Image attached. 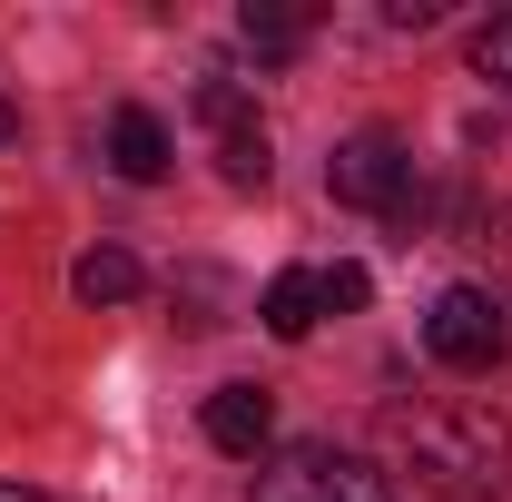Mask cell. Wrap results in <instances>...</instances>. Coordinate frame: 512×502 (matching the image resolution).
<instances>
[{
  "instance_id": "cell-15",
  "label": "cell",
  "mask_w": 512,
  "mask_h": 502,
  "mask_svg": "<svg viewBox=\"0 0 512 502\" xmlns=\"http://www.w3.org/2000/svg\"><path fill=\"white\" fill-rule=\"evenodd\" d=\"M0 502H50V493H30V483H0Z\"/></svg>"
},
{
  "instance_id": "cell-12",
  "label": "cell",
  "mask_w": 512,
  "mask_h": 502,
  "mask_svg": "<svg viewBox=\"0 0 512 502\" xmlns=\"http://www.w3.org/2000/svg\"><path fill=\"white\" fill-rule=\"evenodd\" d=\"M316 296H325V315H355L375 296V276H365V266H316Z\"/></svg>"
},
{
  "instance_id": "cell-14",
  "label": "cell",
  "mask_w": 512,
  "mask_h": 502,
  "mask_svg": "<svg viewBox=\"0 0 512 502\" xmlns=\"http://www.w3.org/2000/svg\"><path fill=\"white\" fill-rule=\"evenodd\" d=\"M483 247H493V266H503V286H512V197L483 217Z\"/></svg>"
},
{
  "instance_id": "cell-5",
  "label": "cell",
  "mask_w": 512,
  "mask_h": 502,
  "mask_svg": "<svg viewBox=\"0 0 512 502\" xmlns=\"http://www.w3.org/2000/svg\"><path fill=\"white\" fill-rule=\"evenodd\" d=\"M188 109H197V128L217 138V178L227 188H266V119H256V99L237 89V79H197L188 89Z\"/></svg>"
},
{
  "instance_id": "cell-3",
  "label": "cell",
  "mask_w": 512,
  "mask_h": 502,
  "mask_svg": "<svg viewBox=\"0 0 512 502\" xmlns=\"http://www.w3.org/2000/svg\"><path fill=\"white\" fill-rule=\"evenodd\" d=\"M424 345H434L444 375H493L512 355V315L493 306V286H444L424 306Z\"/></svg>"
},
{
  "instance_id": "cell-13",
  "label": "cell",
  "mask_w": 512,
  "mask_h": 502,
  "mask_svg": "<svg viewBox=\"0 0 512 502\" xmlns=\"http://www.w3.org/2000/svg\"><path fill=\"white\" fill-rule=\"evenodd\" d=\"M444 0H384V30H434Z\"/></svg>"
},
{
  "instance_id": "cell-16",
  "label": "cell",
  "mask_w": 512,
  "mask_h": 502,
  "mask_svg": "<svg viewBox=\"0 0 512 502\" xmlns=\"http://www.w3.org/2000/svg\"><path fill=\"white\" fill-rule=\"evenodd\" d=\"M0 138H20V109H10V99H0Z\"/></svg>"
},
{
  "instance_id": "cell-10",
  "label": "cell",
  "mask_w": 512,
  "mask_h": 502,
  "mask_svg": "<svg viewBox=\"0 0 512 502\" xmlns=\"http://www.w3.org/2000/svg\"><path fill=\"white\" fill-rule=\"evenodd\" d=\"M237 30H247V50H266V60H296L306 50V10L296 0H247Z\"/></svg>"
},
{
  "instance_id": "cell-9",
  "label": "cell",
  "mask_w": 512,
  "mask_h": 502,
  "mask_svg": "<svg viewBox=\"0 0 512 502\" xmlns=\"http://www.w3.org/2000/svg\"><path fill=\"white\" fill-rule=\"evenodd\" d=\"M69 286H79V306H128L148 276H138V256H128V247H89L79 266H69Z\"/></svg>"
},
{
  "instance_id": "cell-8",
  "label": "cell",
  "mask_w": 512,
  "mask_h": 502,
  "mask_svg": "<svg viewBox=\"0 0 512 502\" xmlns=\"http://www.w3.org/2000/svg\"><path fill=\"white\" fill-rule=\"evenodd\" d=\"M256 325H266V335H286V345H306V335L325 325L316 266H286V276H266V296H256Z\"/></svg>"
},
{
  "instance_id": "cell-4",
  "label": "cell",
  "mask_w": 512,
  "mask_h": 502,
  "mask_svg": "<svg viewBox=\"0 0 512 502\" xmlns=\"http://www.w3.org/2000/svg\"><path fill=\"white\" fill-rule=\"evenodd\" d=\"M256 502H394L365 453H335V443H286L266 473H256Z\"/></svg>"
},
{
  "instance_id": "cell-2",
  "label": "cell",
  "mask_w": 512,
  "mask_h": 502,
  "mask_svg": "<svg viewBox=\"0 0 512 502\" xmlns=\"http://www.w3.org/2000/svg\"><path fill=\"white\" fill-rule=\"evenodd\" d=\"M325 188H335V207H355V217H414L424 207V168H414V148L394 128H355L325 158Z\"/></svg>"
},
{
  "instance_id": "cell-1",
  "label": "cell",
  "mask_w": 512,
  "mask_h": 502,
  "mask_svg": "<svg viewBox=\"0 0 512 502\" xmlns=\"http://www.w3.org/2000/svg\"><path fill=\"white\" fill-rule=\"evenodd\" d=\"M394 453L444 502H503V483H512V424L483 394H434V404L394 414Z\"/></svg>"
},
{
  "instance_id": "cell-6",
  "label": "cell",
  "mask_w": 512,
  "mask_h": 502,
  "mask_svg": "<svg viewBox=\"0 0 512 502\" xmlns=\"http://www.w3.org/2000/svg\"><path fill=\"white\" fill-rule=\"evenodd\" d=\"M207 443L237 453V463H256V453L276 443V404H266V384H217V394H207Z\"/></svg>"
},
{
  "instance_id": "cell-11",
  "label": "cell",
  "mask_w": 512,
  "mask_h": 502,
  "mask_svg": "<svg viewBox=\"0 0 512 502\" xmlns=\"http://www.w3.org/2000/svg\"><path fill=\"white\" fill-rule=\"evenodd\" d=\"M473 69H483L493 89H512V10H493V20L473 30Z\"/></svg>"
},
{
  "instance_id": "cell-7",
  "label": "cell",
  "mask_w": 512,
  "mask_h": 502,
  "mask_svg": "<svg viewBox=\"0 0 512 502\" xmlns=\"http://www.w3.org/2000/svg\"><path fill=\"white\" fill-rule=\"evenodd\" d=\"M168 158H178V138H168V119L128 99L119 119H109V168H119L128 188H158V178H168Z\"/></svg>"
}]
</instances>
